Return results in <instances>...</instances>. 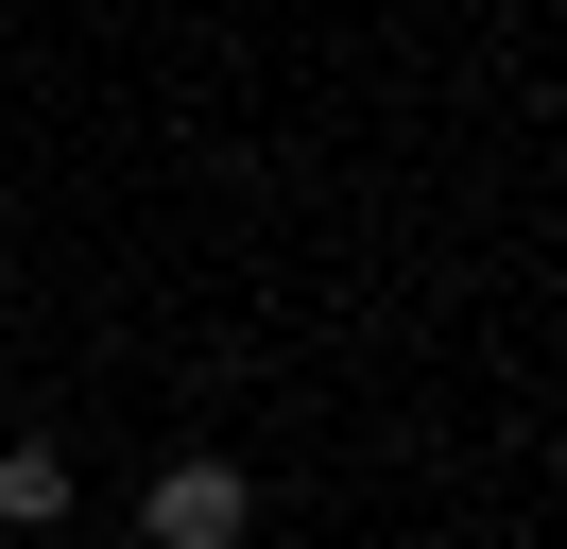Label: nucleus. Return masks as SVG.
<instances>
[{
	"label": "nucleus",
	"mask_w": 567,
	"mask_h": 549,
	"mask_svg": "<svg viewBox=\"0 0 567 549\" xmlns=\"http://www.w3.org/2000/svg\"><path fill=\"white\" fill-rule=\"evenodd\" d=\"M138 532H155V549H241V532H258V480L224 464V446H189V464H155Z\"/></svg>",
	"instance_id": "obj_1"
},
{
	"label": "nucleus",
	"mask_w": 567,
	"mask_h": 549,
	"mask_svg": "<svg viewBox=\"0 0 567 549\" xmlns=\"http://www.w3.org/2000/svg\"><path fill=\"white\" fill-rule=\"evenodd\" d=\"M70 515V446L52 429H0V532H52Z\"/></svg>",
	"instance_id": "obj_2"
}]
</instances>
